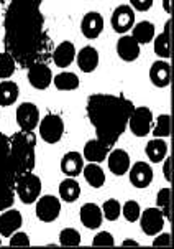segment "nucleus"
<instances>
[{
	"label": "nucleus",
	"instance_id": "obj_36",
	"mask_svg": "<svg viewBox=\"0 0 174 249\" xmlns=\"http://www.w3.org/2000/svg\"><path fill=\"white\" fill-rule=\"evenodd\" d=\"M15 201V187L14 185L0 183V212L12 208Z\"/></svg>",
	"mask_w": 174,
	"mask_h": 249
},
{
	"label": "nucleus",
	"instance_id": "obj_11",
	"mask_svg": "<svg viewBox=\"0 0 174 249\" xmlns=\"http://www.w3.org/2000/svg\"><path fill=\"white\" fill-rule=\"evenodd\" d=\"M27 79L35 89H48L53 84V71L45 61H36L27 68Z\"/></svg>",
	"mask_w": 174,
	"mask_h": 249
},
{
	"label": "nucleus",
	"instance_id": "obj_45",
	"mask_svg": "<svg viewBox=\"0 0 174 249\" xmlns=\"http://www.w3.org/2000/svg\"><path fill=\"white\" fill-rule=\"evenodd\" d=\"M0 2H2V3H7V5H8V3L14 2V0H0Z\"/></svg>",
	"mask_w": 174,
	"mask_h": 249
},
{
	"label": "nucleus",
	"instance_id": "obj_44",
	"mask_svg": "<svg viewBox=\"0 0 174 249\" xmlns=\"http://www.w3.org/2000/svg\"><path fill=\"white\" fill-rule=\"evenodd\" d=\"M122 246H135V248H137V246H138V243H137V241H133V239H125V241L122 243Z\"/></svg>",
	"mask_w": 174,
	"mask_h": 249
},
{
	"label": "nucleus",
	"instance_id": "obj_25",
	"mask_svg": "<svg viewBox=\"0 0 174 249\" xmlns=\"http://www.w3.org/2000/svg\"><path fill=\"white\" fill-rule=\"evenodd\" d=\"M145 154L153 163H161L168 155V143L164 139L153 137L145 147Z\"/></svg>",
	"mask_w": 174,
	"mask_h": 249
},
{
	"label": "nucleus",
	"instance_id": "obj_18",
	"mask_svg": "<svg viewBox=\"0 0 174 249\" xmlns=\"http://www.w3.org/2000/svg\"><path fill=\"white\" fill-rule=\"evenodd\" d=\"M76 53H78L76 45L73 41L64 40L53 50L51 56H53V61L58 68H67V66L73 65V61H76Z\"/></svg>",
	"mask_w": 174,
	"mask_h": 249
},
{
	"label": "nucleus",
	"instance_id": "obj_17",
	"mask_svg": "<svg viewBox=\"0 0 174 249\" xmlns=\"http://www.w3.org/2000/svg\"><path fill=\"white\" fill-rule=\"evenodd\" d=\"M99 61H100V56H99V52L94 46L87 45V46H82L78 53H76V63H78L79 70L82 73H94L99 66Z\"/></svg>",
	"mask_w": 174,
	"mask_h": 249
},
{
	"label": "nucleus",
	"instance_id": "obj_7",
	"mask_svg": "<svg viewBox=\"0 0 174 249\" xmlns=\"http://www.w3.org/2000/svg\"><path fill=\"white\" fill-rule=\"evenodd\" d=\"M153 121H155V116H153V111L150 107L135 106L130 114L128 127L135 137H146L151 132Z\"/></svg>",
	"mask_w": 174,
	"mask_h": 249
},
{
	"label": "nucleus",
	"instance_id": "obj_20",
	"mask_svg": "<svg viewBox=\"0 0 174 249\" xmlns=\"http://www.w3.org/2000/svg\"><path fill=\"white\" fill-rule=\"evenodd\" d=\"M107 163H109V168L113 175L117 177H122L125 174H128V168L131 165L130 162V155L128 152L124 150V149H113L109 152L107 155Z\"/></svg>",
	"mask_w": 174,
	"mask_h": 249
},
{
	"label": "nucleus",
	"instance_id": "obj_30",
	"mask_svg": "<svg viewBox=\"0 0 174 249\" xmlns=\"http://www.w3.org/2000/svg\"><path fill=\"white\" fill-rule=\"evenodd\" d=\"M53 84L59 91H76L79 88V76L73 71H63L56 76H53Z\"/></svg>",
	"mask_w": 174,
	"mask_h": 249
},
{
	"label": "nucleus",
	"instance_id": "obj_28",
	"mask_svg": "<svg viewBox=\"0 0 174 249\" xmlns=\"http://www.w3.org/2000/svg\"><path fill=\"white\" fill-rule=\"evenodd\" d=\"M20 94V88L18 84L10 81V79H2L0 81V106L8 107L12 104L16 103Z\"/></svg>",
	"mask_w": 174,
	"mask_h": 249
},
{
	"label": "nucleus",
	"instance_id": "obj_39",
	"mask_svg": "<svg viewBox=\"0 0 174 249\" xmlns=\"http://www.w3.org/2000/svg\"><path fill=\"white\" fill-rule=\"evenodd\" d=\"M10 246L12 248H28V246H32V241H30L28 234L25 233V231L18 230L10 236Z\"/></svg>",
	"mask_w": 174,
	"mask_h": 249
},
{
	"label": "nucleus",
	"instance_id": "obj_5",
	"mask_svg": "<svg viewBox=\"0 0 174 249\" xmlns=\"http://www.w3.org/2000/svg\"><path fill=\"white\" fill-rule=\"evenodd\" d=\"M15 195H18V200L25 205H32L41 195V178L33 172L20 175L15 180Z\"/></svg>",
	"mask_w": 174,
	"mask_h": 249
},
{
	"label": "nucleus",
	"instance_id": "obj_42",
	"mask_svg": "<svg viewBox=\"0 0 174 249\" xmlns=\"http://www.w3.org/2000/svg\"><path fill=\"white\" fill-rule=\"evenodd\" d=\"M163 174H164V178H166V181L169 183L171 181V157L169 155H166V159L163 160Z\"/></svg>",
	"mask_w": 174,
	"mask_h": 249
},
{
	"label": "nucleus",
	"instance_id": "obj_26",
	"mask_svg": "<svg viewBox=\"0 0 174 249\" xmlns=\"http://www.w3.org/2000/svg\"><path fill=\"white\" fill-rule=\"evenodd\" d=\"M155 35H156V27L150 20H142V22L135 23L133 28H131V36H133L140 45L150 43V41H153Z\"/></svg>",
	"mask_w": 174,
	"mask_h": 249
},
{
	"label": "nucleus",
	"instance_id": "obj_12",
	"mask_svg": "<svg viewBox=\"0 0 174 249\" xmlns=\"http://www.w3.org/2000/svg\"><path fill=\"white\" fill-rule=\"evenodd\" d=\"M110 25H112L113 32L118 35H125L128 33L135 25V10L130 5H118L113 8L112 17H110Z\"/></svg>",
	"mask_w": 174,
	"mask_h": 249
},
{
	"label": "nucleus",
	"instance_id": "obj_32",
	"mask_svg": "<svg viewBox=\"0 0 174 249\" xmlns=\"http://www.w3.org/2000/svg\"><path fill=\"white\" fill-rule=\"evenodd\" d=\"M171 200H173V195H171V188L169 187H164L161 188L156 195V206L161 210V213L164 214L166 221L171 219Z\"/></svg>",
	"mask_w": 174,
	"mask_h": 249
},
{
	"label": "nucleus",
	"instance_id": "obj_38",
	"mask_svg": "<svg viewBox=\"0 0 174 249\" xmlns=\"http://www.w3.org/2000/svg\"><path fill=\"white\" fill-rule=\"evenodd\" d=\"M115 244V239H113V234L109 233V231H99L94 239H92V246H99V248H112Z\"/></svg>",
	"mask_w": 174,
	"mask_h": 249
},
{
	"label": "nucleus",
	"instance_id": "obj_3",
	"mask_svg": "<svg viewBox=\"0 0 174 249\" xmlns=\"http://www.w3.org/2000/svg\"><path fill=\"white\" fill-rule=\"evenodd\" d=\"M10 147L20 175L35 170V163H36L35 132H27V130L15 132L14 136H10Z\"/></svg>",
	"mask_w": 174,
	"mask_h": 249
},
{
	"label": "nucleus",
	"instance_id": "obj_23",
	"mask_svg": "<svg viewBox=\"0 0 174 249\" xmlns=\"http://www.w3.org/2000/svg\"><path fill=\"white\" fill-rule=\"evenodd\" d=\"M79 218L87 230H97L104 221V214L97 203H84L79 210Z\"/></svg>",
	"mask_w": 174,
	"mask_h": 249
},
{
	"label": "nucleus",
	"instance_id": "obj_34",
	"mask_svg": "<svg viewBox=\"0 0 174 249\" xmlns=\"http://www.w3.org/2000/svg\"><path fill=\"white\" fill-rule=\"evenodd\" d=\"M100 210L107 221H117V219L122 216V203L118 200H115V198H110V200L104 201Z\"/></svg>",
	"mask_w": 174,
	"mask_h": 249
},
{
	"label": "nucleus",
	"instance_id": "obj_15",
	"mask_svg": "<svg viewBox=\"0 0 174 249\" xmlns=\"http://www.w3.org/2000/svg\"><path fill=\"white\" fill-rule=\"evenodd\" d=\"M23 225V216L18 210L8 208L0 214V236L10 238L15 231H18Z\"/></svg>",
	"mask_w": 174,
	"mask_h": 249
},
{
	"label": "nucleus",
	"instance_id": "obj_9",
	"mask_svg": "<svg viewBox=\"0 0 174 249\" xmlns=\"http://www.w3.org/2000/svg\"><path fill=\"white\" fill-rule=\"evenodd\" d=\"M138 221L140 226H142V231L146 236L158 234L159 231L164 230V225H166V218H164V214L161 213L158 206H151V208L143 210Z\"/></svg>",
	"mask_w": 174,
	"mask_h": 249
},
{
	"label": "nucleus",
	"instance_id": "obj_14",
	"mask_svg": "<svg viewBox=\"0 0 174 249\" xmlns=\"http://www.w3.org/2000/svg\"><path fill=\"white\" fill-rule=\"evenodd\" d=\"M130 183L135 188H146L153 181V168L148 162H137L128 168Z\"/></svg>",
	"mask_w": 174,
	"mask_h": 249
},
{
	"label": "nucleus",
	"instance_id": "obj_29",
	"mask_svg": "<svg viewBox=\"0 0 174 249\" xmlns=\"http://www.w3.org/2000/svg\"><path fill=\"white\" fill-rule=\"evenodd\" d=\"M84 178L92 188H102L105 183V172L102 170L100 163L89 162L87 165H84L82 168Z\"/></svg>",
	"mask_w": 174,
	"mask_h": 249
},
{
	"label": "nucleus",
	"instance_id": "obj_43",
	"mask_svg": "<svg viewBox=\"0 0 174 249\" xmlns=\"http://www.w3.org/2000/svg\"><path fill=\"white\" fill-rule=\"evenodd\" d=\"M163 10L166 12L168 15L173 14V7H171V0H163Z\"/></svg>",
	"mask_w": 174,
	"mask_h": 249
},
{
	"label": "nucleus",
	"instance_id": "obj_33",
	"mask_svg": "<svg viewBox=\"0 0 174 249\" xmlns=\"http://www.w3.org/2000/svg\"><path fill=\"white\" fill-rule=\"evenodd\" d=\"M16 61L8 52L0 53V79H10L16 71Z\"/></svg>",
	"mask_w": 174,
	"mask_h": 249
},
{
	"label": "nucleus",
	"instance_id": "obj_1",
	"mask_svg": "<svg viewBox=\"0 0 174 249\" xmlns=\"http://www.w3.org/2000/svg\"><path fill=\"white\" fill-rule=\"evenodd\" d=\"M43 0H14L7 5L3 17L5 52L15 58L16 65L28 68L36 61H43L49 46L41 12Z\"/></svg>",
	"mask_w": 174,
	"mask_h": 249
},
{
	"label": "nucleus",
	"instance_id": "obj_24",
	"mask_svg": "<svg viewBox=\"0 0 174 249\" xmlns=\"http://www.w3.org/2000/svg\"><path fill=\"white\" fill-rule=\"evenodd\" d=\"M82 168H84V157L82 154L78 150H71L66 152L61 159V172L66 177H79L82 174Z\"/></svg>",
	"mask_w": 174,
	"mask_h": 249
},
{
	"label": "nucleus",
	"instance_id": "obj_2",
	"mask_svg": "<svg viewBox=\"0 0 174 249\" xmlns=\"http://www.w3.org/2000/svg\"><path fill=\"white\" fill-rule=\"evenodd\" d=\"M133 107L135 104L124 94L97 92L89 96L86 114L95 130L97 139L112 147L128 127V119Z\"/></svg>",
	"mask_w": 174,
	"mask_h": 249
},
{
	"label": "nucleus",
	"instance_id": "obj_6",
	"mask_svg": "<svg viewBox=\"0 0 174 249\" xmlns=\"http://www.w3.org/2000/svg\"><path fill=\"white\" fill-rule=\"evenodd\" d=\"M38 134L46 143H58L64 136V121L59 114L48 112L40 119L38 124Z\"/></svg>",
	"mask_w": 174,
	"mask_h": 249
},
{
	"label": "nucleus",
	"instance_id": "obj_13",
	"mask_svg": "<svg viewBox=\"0 0 174 249\" xmlns=\"http://www.w3.org/2000/svg\"><path fill=\"white\" fill-rule=\"evenodd\" d=\"M105 27V20L100 12H87L80 20V33L89 40H95L102 35Z\"/></svg>",
	"mask_w": 174,
	"mask_h": 249
},
{
	"label": "nucleus",
	"instance_id": "obj_31",
	"mask_svg": "<svg viewBox=\"0 0 174 249\" xmlns=\"http://www.w3.org/2000/svg\"><path fill=\"white\" fill-rule=\"evenodd\" d=\"M151 136L159 137V139H168L171 136V116L169 114H161L153 121L151 127Z\"/></svg>",
	"mask_w": 174,
	"mask_h": 249
},
{
	"label": "nucleus",
	"instance_id": "obj_21",
	"mask_svg": "<svg viewBox=\"0 0 174 249\" xmlns=\"http://www.w3.org/2000/svg\"><path fill=\"white\" fill-rule=\"evenodd\" d=\"M110 149H112V147L107 145V143H104L95 137V139H91V141L86 142L82 157H84V160H87V162L102 163L105 159H107Z\"/></svg>",
	"mask_w": 174,
	"mask_h": 249
},
{
	"label": "nucleus",
	"instance_id": "obj_46",
	"mask_svg": "<svg viewBox=\"0 0 174 249\" xmlns=\"http://www.w3.org/2000/svg\"><path fill=\"white\" fill-rule=\"evenodd\" d=\"M0 246H2V236H0Z\"/></svg>",
	"mask_w": 174,
	"mask_h": 249
},
{
	"label": "nucleus",
	"instance_id": "obj_16",
	"mask_svg": "<svg viewBox=\"0 0 174 249\" xmlns=\"http://www.w3.org/2000/svg\"><path fill=\"white\" fill-rule=\"evenodd\" d=\"M140 45L133 36L125 33L118 38L117 41V54L122 61H127V63H131L135 60H138L140 56Z\"/></svg>",
	"mask_w": 174,
	"mask_h": 249
},
{
	"label": "nucleus",
	"instance_id": "obj_27",
	"mask_svg": "<svg viewBox=\"0 0 174 249\" xmlns=\"http://www.w3.org/2000/svg\"><path fill=\"white\" fill-rule=\"evenodd\" d=\"M80 196V187L78 180L73 177H66L64 180L59 183V200L66 201V203H74Z\"/></svg>",
	"mask_w": 174,
	"mask_h": 249
},
{
	"label": "nucleus",
	"instance_id": "obj_4",
	"mask_svg": "<svg viewBox=\"0 0 174 249\" xmlns=\"http://www.w3.org/2000/svg\"><path fill=\"white\" fill-rule=\"evenodd\" d=\"M18 168H16L15 159L12 155L10 137L0 132V183L14 185L18 178Z\"/></svg>",
	"mask_w": 174,
	"mask_h": 249
},
{
	"label": "nucleus",
	"instance_id": "obj_22",
	"mask_svg": "<svg viewBox=\"0 0 174 249\" xmlns=\"http://www.w3.org/2000/svg\"><path fill=\"white\" fill-rule=\"evenodd\" d=\"M153 48H155V53L159 60L171 58V18L164 23L163 32L153 38Z\"/></svg>",
	"mask_w": 174,
	"mask_h": 249
},
{
	"label": "nucleus",
	"instance_id": "obj_40",
	"mask_svg": "<svg viewBox=\"0 0 174 249\" xmlns=\"http://www.w3.org/2000/svg\"><path fill=\"white\" fill-rule=\"evenodd\" d=\"M153 246L155 248H171V234L159 231L158 234L153 236Z\"/></svg>",
	"mask_w": 174,
	"mask_h": 249
},
{
	"label": "nucleus",
	"instance_id": "obj_41",
	"mask_svg": "<svg viewBox=\"0 0 174 249\" xmlns=\"http://www.w3.org/2000/svg\"><path fill=\"white\" fill-rule=\"evenodd\" d=\"M155 0H130V7L135 12H148L153 7Z\"/></svg>",
	"mask_w": 174,
	"mask_h": 249
},
{
	"label": "nucleus",
	"instance_id": "obj_35",
	"mask_svg": "<svg viewBox=\"0 0 174 249\" xmlns=\"http://www.w3.org/2000/svg\"><path fill=\"white\" fill-rule=\"evenodd\" d=\"M59 244L64 248H78L80 246V233L76 228H64L59 233Z\"/></svg>",
	"mask_w": 174,
	"mask_h": 249
},
{
	"label": "nucleus",
	"instance_id": "obj_8",
	"mask_svg": "<svg viewBox=\"0 0 174 249\" xmlns=\"http://www.w3.org/2000/svg\"><path fill=\"white\" fill-rule=\"evenodd\" d=\"M35 213L36 218L43 223H53L56 221L61 214V200L54 195H40V198L35 201Z\"/></svg>",
	"mask_w": 174,
	"mask_h": 249
},
{
	"label": "nucleus",
	"instance_id": "obj_19",
	"mask_svg": "<svg viewBox=\"0 0 174 249\" xmlns=\"http://www.w3.org/2000/svg\"><path fill=\"white\" fill-rule=\"evenodd\" d=\"M150 79L153 86L168 88L171 84V65L169 60H156L150 68Z\"/></svg>",
	"mask_w": 174,
	"mask_h": 249
},
{
	"label": "nucleus",
	"instance_id": "obj_37",
	"mask_svg": "<svg viewBox=\"0 0 174 249\" xmlns=\"http://www.w3.org/2000/svg\"><path fill=\"white\" fill-rule=\"evenodd\" d=\"M122 214H124V218L128 223H137L140 214H142V206L135 200H127L125 203L122 205Z\"/></svg>",
	"mask_w": 174,
	"mask_h": 249
},
{
	"label": "nucleus",
	"instance_id": "obj_10",
	"mask_svg": "<svg viewBox=\"0 0 174 249\" xmlns=\"http://www.w3.org/2000/svg\"><path fill=\"white\" fill-rule=\"evenodd\" d=\"M15 117H16V124H18L20 130L35 132V129L38 127V124H40L41 114L35 103H22L16 107Z\"/></svg>",
	"mask_w": 174,
	"mask_h": 249
}]
</instances>
